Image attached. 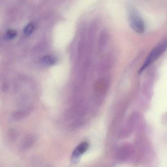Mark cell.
Masks as SVG:
<instances>
[{
    "label": "cell",
    "mask_w": 167,
    "mask_h": 167,
    "mask_svg": "<svg viewBox=\"0 0 167 167\" xmlns=\"http://www.w3.org/2000/svg\"><path fill=\"white\" fill-rule=\"evenodd\" d=\"M128 19L130 27L138 33H144L145 25L144 21L134 8L130 6L128 10Z\"/></svg>",
    "instance_id": "1"
},
{
    "label": "cell",
    "mask_w": 167,
    "mask_h": 167,
    "mask_svg": "<svg viewBox=\"0 0 167 167\" xmlns=\"http://www.w3.org/2000/svg\"><path fill=\"white\" fill-rule=\"evenodd\" d=\"M167 49V38L160 43L159 44L152 50V52H150V55H148L144 64L143 65L141 69V72L144 70L147 67H148V66H150L156 60H157Z\"/></svg>",
    "instance_id": "2"
},
{
    "label": "cell",
    "mask_w": 167,
    "mask_h": 167,
    "mask_svg": "<svg viewBox=\"0 0 167 167\" xmlns=\"http://www.w3.org/2000/svg\"><path fill=\"white\" fill-rule=\"evenodd\" d=\"M89 148V144L87 142L81 143L73 150L71 160L73 164L78 162L81 155L85 153Z\"/></svg>",
    "instance_id": "3"
},
{
    "label": "cell",
    "mask_w": 167,
    "mask_h": 167,
    "mask_svg": "<svg viewBox=\"0 0 167 167\" xmlns=\"http://www.w3.org/2000/svg\"><path fill=\"white\" fill-rule=\"evenodd\" d=\"M57 61L56 58L52 55H46L41 59V64L46 66H50L55 64Z\"/></svg>",
    "instance_id": "4"
},
{
    "label": "cell",
    "mask_w": 167,
    "mask_h": 167,
    "mask_svg": "<svg viewBox=\"0 0 167 167\" xmlns=\"http://www.w3.org/2000/svg\"><path fill=\"white\" fill-rule=\"evenodd\" d=\"M30 112H31V110L29 109L19 110V111H16L13 114V117L14 118V119H21L22 118L26 117L27 115H28V114Z\"/></svg>",
    "instance_id": "5"
},
{
    "label": "cell",
    "mask_w": 167,
    "mask_h": 167,
    "mask_svg": "<svg viewBox=\"0 0 167 167\" xmlns=\"http://www.w3.org/2000/svg\"><path fill=\"white\" fill-rule=\"evenodd\" d=\"M35 137L31 135L27 137L24 141L23 144H22V148L25 149L31 146V145L35 142Z\"/></svg>",
    "instance_id": "6"
},
{
    "label": "cell",
    "mask_w": 167,
    "mask_h": 167,
    "mask_svg": "<svg viewBox=\"0 0 167 167\" xmlns=\"http://www.w3.org/2000/svg\"><path fill=\"white\" fill-rule=\"evenodd\" d=\"M35 28V24L33 23H30L25 27L24 32L27 35H30L34 31Z\"/></svg>",
    "instance_id": "7"
},
{
    "label": "cell",
    "mask_w": 167,
    "mask_h": 167,
    "mask_svg": "<svg viewBox=\"0 0 167 167\" xmlns=\"http://www.w3.org/2000/svg\"><path fill=\"white\" fill-rule=\"evenodd\" d=\"M6 37L8 39H13L17 36V32L12 29L8 30L6 33Z\"/></svg>",
    "instance_id": "8"
}]
</instances>
